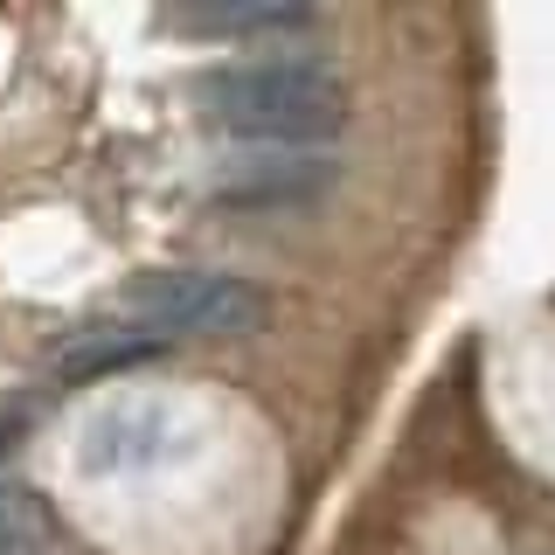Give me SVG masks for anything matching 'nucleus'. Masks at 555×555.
<instances>
[{"instance_id": "nucleus-5", "label": "nucleus", "mask_w": 555, "mask_h": 555, "mask_svg": "<svg viewBox=\"0 0 555 555\" xmlns=\"http://www.w3.org/2000/svg\"><path fill=\"white\" fill-rule=\"evenodd\" d=\"M167 28L208 35V42H250V35L312 28V8H285V0H222V8H173Z\"/></svg>"}, {"instance_id": "nucleus-4", "label": "nucleus", "mask_w": 555, "mask_h": 555, "mask_svg": "<svg viewBox=\"0 0 555 555\" xmlns=\"http://www.w3.org/2000/svg\"><path fill=\"white\" fill-rule=\"evenodd\" d=\"M167 354V340H153L146 326L118 320V312H104V320H83L69 326V334L49 347V375L63 382H91V375H118V369H139V361Z\"/></svg>"}, {"instance_id": "nucleus-6", "label": "nucleus", "mask_w": 555, "mask_h": 555, "mask_svg": "<svg viewBox=\"0 0 555 555\" xmlns=\"http://www.w3.org/2000/svg\"><path fill=\"white\" fill-rule=\"evenodd\" d=\"M49 548V514L28 486L0 479V555H42Z\"/></svg>"}, {"instance_id": "nucleus-2", "label": "nucleus", "mask_w": 555, "mask_h": 555, "mask_svg": "<svg viewBox=\"0 0 555 555\" xmlns=\"http://www.w3.org/2000/svg\"><path fill=\"white\" fill-rule=\"evenodd\" d=\"M118 320L146 326L153 340H230L264 326V292L236 271H160L146 285H132L112 306Z\"/></svg>"}, {"instance_id": "nucleus-3", "label": "nucleus", "mask_w": 555, "mask_h": 555, "mask_svg": "<svg viewBox=\"0 0 555 555\" xmlns=\"http://www.w3.org/2000/svg\"><path fill=\"white\" fill-rule=\"evenodd\" d=\"M340 160L320 146H257L243 160H222L208 173V202L222 208H306L326 188H340Z\"/></svg>"}, {"instance_id": "nucleus-1", "label": "nucleus", "mask_w": 555, "mask_h": 555, "mask_svg": "<svg viewBox=\"0 0 555 555\" xmlns=\"http://www.w3.org/2000/svg\"><path fill=\"white\" fill-rule=\"evenodd\" d=\"M195 104L208 126L243 146H320L347 126V83L320 56L222 63L195 83Z\"/></svg>"}]
</instances>
